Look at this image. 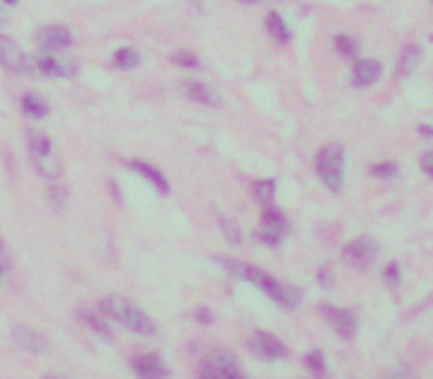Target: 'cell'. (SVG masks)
Here are the masks:
<instances>
[{
  "label": "cell",
  "mask_w": 433,
  "mask_h": 379,
  "mask_svg": "<svg viewBox=\"0 0 433 379\" xmlns=\"http://www.w3.org/2000/svg\"><path fill=\"white\" fill-rule=\"evenodd\" d=\"M341 258L348 264H353L356 270H368L377 258V243L371 237H353L341 246Z\"/></svg>",
  "instance_id": "30bf717a"
},
{
  "label": "cell",
  "mask_w": 433,
  "mask_h": 379,
  "mask_svg": "<svg viewBox=\"0 0 433 379\" xmlns=\"http://www.w3.org/2000/svg\"><path fill=\"white\" fill-rule=\"evenodd\" d=\"M193 317L199 320V323H214V311L202 306V308H196V311H193Z\"/></svg>",
  "instance_id": "4dcf8cb0"
},
{
  "label": "cell",
  "mask_w": 433,
  "mask_h": 379,
  "mask_svg": "<svg viewBox=\"0 0 433 379\" xmlns=\"http://www.w3.org/2000/svg\"><path fill=\"white\" fill-rule=\"evenodd\" d=\"M33 71L39 74V78H54V80H66L74 74V69L69 62L57 59V54H45V50L39 57H33Z\"/></svg>",
  "instance_id": "5bb4252c"
},
{
  "label": "cell",
  "mask_w": 433,
  "mask_h": 379,
  "mask_svg": "<svg viewBox=\"0 0 433 379\" xmlns=\"http://www.w3.org/2000/svg\"><path fill=\"white\" fill-rule=\"evenodd\" d=\"M418 57H422V50H418L416 45H406L404 50H401V57H398V69H395V78L398 80H406L410 74L416 71V66H418Z\"/></svg>",
  "instance_id": "7402d4cb"
},
{
  "label": "cell",
  "mask_w": 433,
  "mask_h": 379,
  "mask_svg": "<svg viewBox=\"0 0 433 379\" xmlns=\"http://www.w3.org/2000/svg\"><path fill=\"white\" fill-rule=\"evenodd\" d=\"M418 166H422V172L427 175V178L433 181V148H427L422 157H418Z\"/></svg>",
  "instance_id": "f546056e"
},
{
  "label": "cell",
  "mask_w": 433,
  "mask_h": 379,
  "mask_svg": "<svg viewBox=\"0 0 433 379\" xmlns=\"http://www.w3.org/2000/svg\"><path fill=\"white\" fill-rule=\"evenodd\" d=\"M291 231V222L288 217L282 213L279 208L274 205H264L262 210V225H258V231H255V240L262 246H270V249H279L282 243H285V237Z\"/></svg>",
  "instance_id": "277c9868"
},
{
  "label": "cell",
  "mask_w": 433,
  "mask_h": 379,
  "mask_svg": "<svg viewBox=\"0 0 433 379\" xmlns=\"http://www.w3.org/2000/svg\"><path fill=\"white\" fill-rule=\"evenodd\" d=\"M172 62H176L178 69H187V71H199L202 69V59L196 54H190V50H176V54H172Z\"/></svg>",
  "instance_id": "4316f807"
},
{
  "label": "cell",
  "mask_w": 433,
  "mask_h": 379,
  "mask_svg": "<svg viewBox=\"0 0 433 379\" xmlns=\"http://www.w3.org/2000/svg\"><path fill=\"white\" fill-rule=\"evenodd\" d=\"M131 371L137 373V379H166L169 376L166 362L157 352H137L131 359Z\"/></svg>",
  "instance_id": "4fadbf2b"
},
{
  "label": "cell",
  "mask_w": 433,
  "mask_h": 379,
  "mask_svg": "<svg viewBox=\"0 0 433 379\" xmlns=\"http://www.w3.org/2000/svg\"><path fill=\"white\" fill-rule=\"evenodd\" d=\"M250 352L258 356L262 362H282L288 356V347L274 335V332H264V329H255L250 335Z\"/></svg>",
  "instance_id": "52a82bcc"
},
{
  "label": "cell",
  "mask_w": 433,
  "mask_h": 379,
  "mask_svg": "<svg viewBox=\"0 0 433 379\" xmlns=\"http://www.w3.org/2000/svg\"><path fill=\"white\" fill-rule=\"evenodd\" d=\"M78 317L86 323V329H92L98 338L113 341V332H110V320L104 317V311H101V308H80V311H78Z\"/></svg>",
  "instance_id": "d6986e66"
},
{
  "label": "cell",
  "mask_w": 433,
  "mask_h": 379,
  "mask_svg": "<svg viewBox=\"0 0 433 379\" xmlns=\"http://www.w3.org/2000/svg\"><path fill=\"white\" fill-rule=\"evenodd\" d=\"M30 157L36 163V169H39V175H45L48 181H54L59 178V166H57V155H54V143H51V136H45V134H30Z\"/></svg>",
  "instance_id": "8992f818"
},
{
  "label": "cell",
  "mask_w": 433,
  "mask_h": 379,
  "mask_svg": "<svg viewBox=\"0 0 433 379\" xmlns=\"http://www.w3.org/2000/svg\"><path fill=\"white\" fill-rule=\"evenodd\" d=\"M392 379H401V376H392Z\"/></svg>",
  "instance_id": "ab89813d"
},
{
  "label": "cell",
  "mask_w": 433,
  "mask_h": 379,
  "mask_svg": "<svg viewBox=\"0 0 433 379\" xmlns=\"http://www.w3.org/2000/svg\"><path fill=\"white\" fill-rule=\"evenodd\" d=\"M196 379H246V376L229 350H211L202 359V368L196 373Z\"/></svg>",
  "instance_id": "5b68a950"
},
{
  "label": "cell",
  "mask_w": 433,
  "mask_h": 379,
  "mask_svg": "<svg viewBox=\"0 0 433 379\" xmlns=\"http://www.w3.org/2000/svg\"><path fill=\"white\" fill-rule=\"evenodd\" d=\"M344 163H348V151L336 143L324 145L315 155V175L329 193H341L344 190Z\"/></svg>",
  "instance_id": "3957f363"
},
{
  "label": "cell",
  "mask_w": 433,
  "mask_h": 379,
  "mask_svg": "<svg viewBox=\"0 0 433 379\" xmlns=\"http://www.w3.org/2000/svg\"><path fill=\"white\" fill-rule=\"evenodd\" d=\"M383 78V62L374 57H360L353 59V69H350V83L353 90H371L377 80Z\"/></svg>",
  "instance_id": "7c38bea8"
},
{
  "label": "cell",
  "mask_w": 433,
  "mask_h": 379,
  "mask_svg": "<svg viewBox=\"0 0 433 379\" xmlns=\"http://www.w3.org/2000/svg\"><path fill=\"white\" fill-rule=\"evenodd\" d=\"M0 66L12 74H36L33 71V57L24 54L18 48L15 39H9V36H0Z\"/></svg>",
  "instance_id": "ba28073f"
},
{
  "label": "cell",
  "mask_w": 433,
  "mask_h": 379,
  "mask_svg": "<svg viewBox=\"0 0 433 379\" xmlns=\"http://www.w3.org/2000/svg\"><path fill=\"white\" fill-rule=\"evenodd\" d=\"M6 24H9V18H6V12H3V9H0V30H3V27H6Z\"/></svg>",
  "instance_id": "d6a6232c"
},
{
  "label": "cell",
  "mask_w": 433,
  "mask_h": 379,
  "mask_svg": "<svg viewBox=\"0 0 433 379\" xmlns=\"http://www.w3.org/2000/svg\"><path fill=\"white\" fill-rule=\"evenodd\" d=\"M45 379H59V376H45Z\"/></svg>",
  "instance_id": "74e56055"
},
{
  "label": "cell",
  "mask_w": 433,
  "mask_h": 379,
  "mask_svg": "<svg viewBox=\"0 0 433 379\" xmlns=\"http://www.w3.org/2000/svg\"><path fill=\"white\" fill-rule=\"evenodd\" d=\"M264 30H267V36H270V39H274L276 45H291V39H294V30L288 27L285 15H282V12H276V9H270V12H267V18H264Z\"/></svg>",
  "instance_id": "e0dca14e"
},
{
  "label": "cell",
  "mask_w": 433,
  "mask_h": 379,
  "mask_svg": "<svg viewBox=\"0 0 433 379\" xmlns=\"http://www.w3.org/2000/svg\"><path fill=\"white\" fill-rule=\"evenodd\" d=\"M220 231H222V237H226L232 246H241V243H243V231H241V225L234 222L232 217H222V220H220Z\"/></svg>",
  "instance_id": "484cf974"
},
{
  "label": "cell",
  "mask_w": 433,
  "mask_h": 379,
  "mask_svg": "<svg viewBox=\"0 0 433 379\" xmlns=\"http://www.w3.org/2000/svg\"><path fill=\"white\" fill-rule=\"evenodd\" d=\"M3 273H6V261L0 258V285H3Z\"/></svg>",
  "instance_id": "836d02e7"
},
{
  "label": "cell",
  "mask_w": 433,
  "mask_h": 379,
  "mask_svg": "<svg viewBox=\"0 0 433 379\" xmlns=\"http://www.w3.org/2000/svg\"><path fill=\"white\" fill-rule=\"evenodd\" d=\"M98 308L104 311V317L107 320H113L119 326H125L128 332L134 335H140V338H157L160 329H157V323L148 317V314L140 308V306H134V302L128 299H119V296H104L101 302H98Z\"/></svg>",
  "instance_id": "7a4b0ae2"
},
{
  "label": "cell",
  "mask_w": 433,
  "mask_h": 379,
  "mask_svg": "<svg viewBox=\"0 0 433 379\" xmlns=\"http://www.w3.org/2000/svg\"><path fill=\"white\" fill-rule=\"evenodd\" d=\"M217 264L226 273H232L234 279H241L246 285H255L264 296H270L276 306H282L285 311H294L297 306H300V290H294L291 285L279 282L276 276L264 273L262 267H255V264H246V261H238V258H217Z\"/></svg>",
  "instance_id": "6da1fadb"
},
{
  "label": "cell",
  "mask_w": 433,
  "mask_h": 379,
  "mask_svg": "<svg viewBox=\"0 0 433 379\" xmlns=\"http://www.w3.org/2000/svg\"><path fill=\"white\" fill-rule=\"evenodd\" d=\"M128 169H131V172H137L145 184H152V190H157L160 196H169V181H166V175L160 172V169L155 166V163H148V160H131V163H128Z\"/></svg>",
  "instance_id": "2e32d148"
},
{
  "label": "cell",
  "mask_w": 433,
  "mask_h": 379,
  "mask_svg": "<svg viewBox=\"0 0 433 379\" xmlns=\"http://www.w3.org/2000/svg\"><path fill=\"white\" fill-rule=\"evenodd\" d=\"M12 341H15V347L21 352H27V356H39V352L48 350V341L42 338V332H36L33 326H12Z\"/></svg>",
  "instance_id": "9a60e30c"
},
{
  "label": "cell",
  "mask_w": 433,
  "mask_h": 379,
  "mask_svg": "<svg viewBox=\"0 0 433 379\" xmlns=\"http://www.w3.org/2000/svg\"><path fill=\"white\" fill-rule=\"evenodd\" d=\"M36 45H39V50H45V54H63V50H69L74 45V33L69 27H63V24H48V27L36 30Z\"/></svg>",
  "instance_id": "9c48e42d"
},
{
  "label": "cell",
  "mask_w": 433,
  "mask_h": 379,
  "mask_svg": "<svg viewBox=\"0 0 433 379\" xmlns=\"http://www.w3.org/2000/svg\"><path fill=\"white\" fill-rule=\"evenodd\" d=\"M276 178H258L253 184V196L255 201H262V205H274V199H276Z\"/></svg>",
  "instance_id": "cb8c5ba5"
},
{
  "label": "cell",
  "mask_w": 433,
  "mask_h": 379,
  "mask_svg": "<svg viewBox=\"0 0 433 379\" xmlns=\"http://www.w3.org/2000/svg\"><path fill=\"white\" fill-rule=\"evenodd\" d=\"M383 276H386V282H389L392 287L401 285V267H398L395 261H389V267H386V273H383Z\"/></svg>",
  "instance_id": "f1b7e54d"
},
{
  "label": "cell",
  "mask_w": 433,
  "mask_h": 379,
  "mask_svg": "<svg viewBox=\"0 0 433 379\" xmlns=\"http://www.w3.org/2000/svg\"><path fill=\"white\" fill-rule=\"evenodd\" d=\"M18 104H21V113H24V116H27V119H36V122H39V119H48V113H51V104H48L42 95H36V92H24Z\"/></svg>",
  "instance_id": "ffe728a7"
},
{
  "label": "cell",
  "mask_w": 433,
  "mask_h": 379,
  "mask_svg": "<svg viewBox=\"0 0 433 379\" xmlns=\"http://www.w3.org/2000/svg\"><path fill=\"white\" fill-rule=\"evenodd\" d=\"M0 258H3V240H0Z\"/></svg>",
  "instance_id": "8d00e7d4"
},
{
  "label": "cell",
  "mask_w": 433,
  "mask_h": 379,
  "mask_svg": "<svg viewBox=\"0 0 433 379\" xmlns=\"http://www.w3.org/2000/svg\"><path fill=\"white\" fill-rule=\"evenodd\" d=\"M418 134H422L425 140H433V124H418Z\"/></svg>",
  "instance_id": "1f68e13d"
},
{
  "label": "cell",
  "mask_w": 433,
  "mask_h": 379,
  "mask_svg": "<svg viewBox=\"0 0 433 379\" xmlns=\"http://www.w3.org/2000/svg\"><path fill=\"white\" fill-rule=\"evenodd\" d=\"M371 175H374L377 181H389V178L398 175V163H395V160H380V163L371 166Z\"/></svg>",
  "instance_id": "83f0119b"
},
{
  "label": "cell",
  "mask_w": 433,
  "mask_h": 379,
  "mask_svg": "<svg viewBox=\"0 0 433 379\" xmlns=\"http://www.w3.org/2000/svg\"><path fill=\"white\" fill-rule=\"evenodd\" d=\"M303 364L308 371H312V376H327V359L320 350H308L303 356Z\"/></svg>",
  "instance_id": "d4e9b609"
},
{
  "label": "cell",
  "mask_w": 433,
  "mask_h": 379,
  "mask_svg": "<svg viewBox=\"0 0 433 379\" xmlns=\"http://www.w3.org/2000/svg\"><path fill=\"white\" fill-rule=\"evenodd\" d=\"M243 6H255V3H262V0H241Z\"/></svg>",
  "instance_id": "e575fe53"
},
{
  "label": "cell",
  "mask_w": 433,
  "mask_h": 379,
  "mask_svg": "<svg viewBox=\"0 0 433 379\" xmlns=\"http://www.w3.org/2000/svg\"><path fill=\"white\" fill-rule=\"evenodd\" d=\"M312 379H324V376H312Z\"/></svg>",
  "instance_id": "f35d334b"
},
{
  "label": "cell",
  "mask_w": 433,
  "mask_h": 379,
  "mask_svg": "<svg viewBox=\"0 0 433 379\" xmlns=\"http://www.w3.org/2000/svg\"><path fill=\"white\" fill-rule=\"evenodd\" d=\"M320 314H324V320L332 326V332L339 338L350 341L360 332V320H356V314L350 308H339V306H320Z\"/></svg>",
  "instance_id": "8fae6325"
},
{
  "label": "cell",
  "mask_w": 433,
  "mask_h": 379,
  "mask_svg": "<svg viewBox=\"0 0 433 379\" xmlns=\"http://www.w3.org/2000/svg\"><path fill=\"white\" fill-rule=\"evenodd\" d=\"M140 62H143V57L137 54V48H131V45L116 48V54H113V69L116 71H137Z\"/></svg>",
  "instance_id": "44dd1931"
},
{
  "label": "cell",
  "mask_w": 433,
  "mask_h": 379,
  "mask_svg": "<svg viewBox=\"0 0 433 379\" xmlns=\"http://www.w3.org/2000/svg\"><path fill=\"white\" fill-rule=\"evenodd\" d=\"M181 92L187 95V101H193V104H202V107H220V95H217L208 83H202V80H187V83L181 86Z\"/></svg>",
  "instance_id": "ac0fdd59"
},
{
  "label": "cell",
  "mask_w": 433,
  "mask_h": 379,
  "mask_svg": "<svg viewBox=\"0 0 433 379\" xmlns=\"http://www.w3.org/2000/svg\"><path fill=\"white\" fill-rule=\"evenodd\" d=\"M18 3V0H3V6H15Z\"/></svg>",
  "instance_id": "d590c367"
},
{
  "label": "cell",
  "mask_w": 433,
  "mask_h": 379,
  "mask_svg": "<svg viewBox=\"0 0 433 379\" xmlns=\"http://www.w3.org/2000/svg\"><path fill=\"white\" fill-rule=\"evenodd\" d=\"M336 50H339V57L341 59H360L362 57V42L356 39V36H350V33H339L336 36Z\"/></svg>",
  "instance_id": "603a6c76"
}]
</instances>
